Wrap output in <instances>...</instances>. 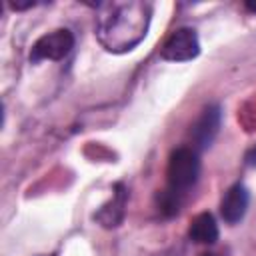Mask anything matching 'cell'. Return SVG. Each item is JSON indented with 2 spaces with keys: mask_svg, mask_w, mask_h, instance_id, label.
Here are the masks:
<instances>
[{
  "mask_svg": "<svg viewBox=\"0 0 256 256\" xmlns=\"http://www.w3.org/2000/svg\"><path fill=\"white\" fill-rule=\"evenodd\" d=\"M190 240L196 244H214L218 240V224L210 212H202L192 218L190 228H188Z\"/></svg>",
  "mask_w": 256,
  "mask_h": 256,
  "instance_id": "ba28073f",
  "label": "cell"
},
{
  "mask_svg": "<svg viewBox=\"0 0 256 256\" xmlns=\"http://www.w3.org/2000/svg\"><path fill=\"white\" fill-rule=\"evenodd\" d=\"M246 162H248L250 166H256V146L246 154Z\"/></svg>",
  "mask_w": 256,
  "mask_h": 256,
  "instance_id": "9c48e42d",
  "label": "cell"
},
{
  "mask_svg": "<svg viewBox=\"0 0 256 256\" xmlns=\"http://www.w3.org/2000/svg\"><path fill=\"white\" fill-rule=\"evenodd\" d=\"M74 48V34L68 28L52 30L44 36H40L30 50V62L40 60H62L66 58Z\"/></svg>",
  "mask_w": 256,
  "mask_h": 256,
  "instance_id": "3957f363",
  "label": "cell"
},
{
  "mask_svg": "<svg viewBox=\"0 0 256 256\" xmlns=\"http://www.w3.org/2000/svg\"><path fill=\"white\" fill-rule=\"evenodd\" d=\"M202 256H216V254H202Z\"/></svg>",
  "mask_w": 256,
  "mask_h": 256,
  "instance_id": "8fae6325",
  "label": "cell"
},
{
  "mask_svg": "<svg viewBox=\"0 0 256 256\" xmlns=\"http://www.w3.org/2000/svg\"><path fill=\"white\" fill-rule=\"evenodd\" d=\"M248 202H250V194L246 190L244 184H234L226 190L222 202H220V214L224 218V222L228 224H238L246 210H248Z\"/></svg>",
  "mask_w": 256,
  "mask_h": 256,
  "instance_id": "8992f818",
  "label": "cell"
},
{
  "mask_svg": "<svg viewBox=\"0 0 256 256\" xmlns=\"http://www.w3.org/2000/svg\"><path fill=\"white\" fill-rule=\"evenodd\" d=\"M220 120H222L220 106H208L202 110L200 118L192 126V140L198 150H204L214 142V138L220 130Z\"/></svg>",
  "mask_w": 256,
  "mask_h": 256,
  "instance_id": "5b68a950",
  "label": "cell"
},
{
  "mask_svg": "<svg viewBox=\"0 0 256 256\" xmlns=\"http://www.w3.org/2000/svg\"><path fill=\"white\" fill-rule=\"evenodd\" d=\"M126 198H128L126 188H124L122 184H116V186H114V196H112V200L106 202V204L94 214V218H96L104 228H114V226H118V224L122 222V218H124Z\"/></svg>",
  "mask_w": 256,
  "mask_h": 256,
  "instance_id": "52a82bcc",
  "label": "cell"
},
{
  "mask_svg": "<svg viewBox=\"0 0 256 256\" xmlns=\"http://www.w3.org/2000/svg\"><path fill=\"white\" fill-rule=\"evenodd\" d=\"M198 54H200V42H198V34L192 28L174 30L166 38L160 50V56L168 62H188Z\"/></svg>",
  "mask_w": 256,
  "mask_h": 256,
  "instance_id": "277c9868",
  "label": "cell"
},
{
  "mask_svg": "<svg viewBox=\"0 0 256 256\" xmlns=\"http://www.w3.org/2000/svg\"><path fill=\"white\" fill-rule=\"evenodd\" d=\"M246 8H248L250 12H254V14H256V2H246Z\"/></svg>",
  "mask_w": 256,
  "mask_h": 256,
  "instance_id": "30bf717a",
  "label": "cell"
},
{
  "mask_svg": "<svg viewBox=\"0 0 256 256\" xmlns=\"http://www.w3.org/2000/svg\"><path fill=\"white\" fill-rule=\"evenodd\" d=\"M200 174V160L194 148H176L170 154L166 176H168V190L182 194L194 186Z\"/></svg>",
  "mask_w": 256,
  "mask_h": 256,
  "instance_id": "7a4b0ae2",
  "label": "cell"
},
{
  "mask_svg": "<svg viewBox=\"0 0 256 256\" xmlns=\"http://www.w3.org/2000/svg\"><path fill=\"white\" fill-rule=\"evenodd\" d=\"M96 38L104 50L122 54L136 48L150 26L152 4L142 0L96 4Z\"/></svg>",
  "mask_w": 256,
  "mask_h": 256,
  "instance_id": "6da1fadb",
  "label": "cell"
}]
</instances>
